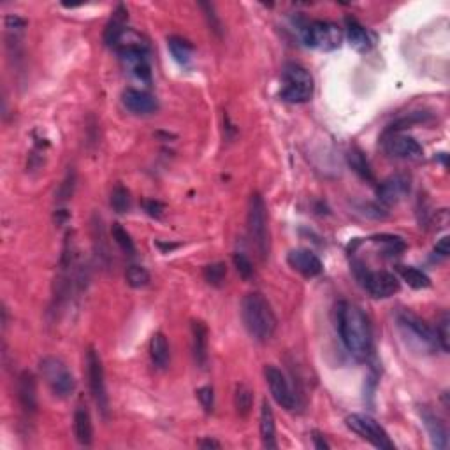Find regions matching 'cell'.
<instances>
[{
    "instance_id": "obj_1",
    "label": "cell",
    "mask_w": 450,
    "mask_h": 450,
    "mask_svg": "<svg viewBox=\"0 0 450 450\" xmlns=\"http://www.w3.org/2000/svg\"><path fill=\"white\" fill-rule=\"evenodd\" d=\"M336 322L343 345L350 356L366 361L373 352V332L368 317L357 305L342 301L336 308Z\"/></svg>"
},
{
    "instance_id": "obj_2",
    "label": "cell",
    "mask_w": 450,
    "mask_h": 450,
    "mask_svg": "<svg viewBox=\"0 0 450 450\" xmlns=\"http://www.w3.org/2000/svg\"><path fill=\"white\" fill-rule=\"evenodd\" d=\"M241 315H243L248 334L255 342L264 343L273 338L274 331H276V315H274L269 301L261 292H250L244 296L243 305H241Z\"/></svg>"
},
{
    "instance_id": "obj_3",
    "label": "cell",
    "mask_w": 450,
    "mask_h": 450,
    "mask_svg": "<svg viewBox=\"0 0 450 450\" xmlns=\"http://www.w3.org/2000/svg\"><path fill=\"white\" fill-rule=\"evenodd\" d=\"M248 236H250L252 244L257 250L259 257L262 261L269 257V230H268V210L266 203L259 192H254L248 201Z\"/></svg>"
},
{
    "instance_id": "obj_4",
    "label": "cell",
    "mask_w": 450,
    "mask_h": 450,
    "mask_svg": "<svg viewBox=\"0 0 450 450\" xmlns=\"http://www.w3.org/2000/svg\"><path fill=\"white\" fill-rule=\"evenodd\" d=\"M281 90L280 97L291 104H303L313 97L315 83H313L312 74L299 64H287L283 67V76H281Z\"/></svg>"
},
{
    "instance_id": "obj_5",
    "label": "cell",
    "mask_w": 450,
    "mask_h": 450,
    "mask_svg": "<svg viewBox=\"0 0 450 450\" xmlns=\"http://www.w3.org/2000/svg\"><path fill=\"white\" fill-rule=\"evenodd\" d=\"M398 324H400L405 338L410 339V343L419 350L431 354L438 349L437 332L422 318L417 317L415 313L403 310V312L398 313Z\"/></svg>"
},
{
    "instance_id": "obj_6",
    "label": "cell",
    "mask_w": 450,
    "mask_h": 450,
    "mask_svg": "<svg viewBox=\"0 0 450 450\" xmlns=\"http://www.w3.org/2000/svg\"><path fill=\"white\" fill-rule=\"evenodd\" d=\"M39 371L43 378L57 398H69L76 389V380L71 369L58 357L47 356L39 362Z\"/></svg>"
},
{
    "instance_id": "obj_7",
    "label": "cell",
    "mask_w": 450,
    "mask_h": 450,
    "mask_svg": "<svg viewBox=\"0 0 450 450\" xmlns=\"http://www.w3.org/2000/svg\"><path fill=\"white\" fill-rule=\"evenodd\" d=\"M343 39L342 28L331 21H310L301 27V41L308 47L331 51L339 47Z\"/></svg>"
},
{
    "instance_id": "obj_8",
    "label": "cell",
    "mask_w": 450,
    "mask_h": 450,
    "mask_svg": "<svg viewBox=\"0 0 450 450\" xmlns=\"http://www.w3.org/2000/svg\"><path fill=\"white\" fill-rule=\"evenodd\" d=\"M86 376H89L91 398H94L99 412H101L102 417H108L109 398L108 390H106L104 366H102L101 356H99V352L94 347H90V349L86 350Z\"/></svg>"
},
{
    "instance_id": "obj_9",
    "label": "cell",
    "mask_w": 450,
    "mask_h": 450,
    "mask_svg": "<svg viewBox=\"0 0 450 450\" xmlns=\"http://www.w3.org/2000/svg\"><path fill=\"white\" fill-rule=\"evenodd\" d=\"M356 276L362 287L373 296V298H390L400 291V280L389 271H369L362 264H356Z\"/></svg>"
},
{
    "instance_id": "obj_10",
    "label": "cell",
    "mask_w": 450,
    "mask_h": 450,
    "mask_svg": "<svg viewBox=\"0 0 450 450\" xmlns=\"http://www.w3.org/2000/svg\"><path fill=\"white\" fill-rule=\"evenodd\" d=\"M345 422L349 429H352L354 433L359 434L366 441H369L373 447L383 450L394 449V444L389 438V434H387V431L373 417L364 415V413H352V415L347 417Z\"/></svg>"
},
{
    "instance_id": "obj_11",
    "label": "cell",
    "mask_w": 450,
    "mask_h": 450,
    "mask_svg": "<svg viewBox=\"0 0 450 450\" xmlns=\"http://www.w3.org/2000/svg\"><path fill=\"white\" fill-rule=\"evenodd\" d=\"M264 376H266V382H268L269 386L273 400L276 401V403L283 410H288V412L294 410L296 406H298V398H296L294 390H292L291 383H288V380L285 378L283 373H281L276 366L268 364L264 368Z\"/></svg>"
},
{
    "instance_id": "obj_12",
    "label": "cell",
    "mask_w": 450,
    "mask_h": 450,
    "mask_svg": "<svg viewBox=\"0 0 450 450\" xmlns=\"http://www.w3.org/2000/svg\"><path fill=\"white\" fill-rule=\"evenodd\" d=\"M383 146H386V152L390 157H396V159L419 160L424 155L422 146L415 139L400 133H390L387 135L386 141H383Z\"/></svg>"
},
{
    "instance_id": "obj_13",
    "label": "cell",
    "mask_w": 450,
    "mask_h": 450,
    "mask_svg": "<svg viewBox=\"0 0 450 450\" xmlns=\"http://www.w3.org/2000/svg\"><path fill=\"white\" fill-rule=\"evenodd\" d=\"M410 178L405 174H394V176L387 178L378 185L376 196L378 201L386 206H394V204L401 203L406 196L410 193Z\"/></svg>"
},
{
    "instance_id": "obj_14",
    "label": "cell",
    "mask_w": 450,
    "mask_h": 450,
    "mask_svg": "<svg viewBox=\"0 0 450 450\" xmlns=\"http://www.w3.org/2000/svg\"><path fill=\"white\" fill-rule=\"evenodd\" d=\"M16 396L21 410H23L28 417L34 415V413L38 412V382H35L34 373L28 371V369L21 371L20 376H18Z\"/></svg>"
},
{
    "instance_id": "obj_15",
    "label": "cell",
    "mask_w": 450,
    "mask_h": 450,
    "mask_svg": "<svg viewBox=\"0 0 450 450\" xmlns=\"http://www.w3.org/2000/svg\"><path fill=\"white\" fill-rule=\"evenodd\" d=\"M420 419H422L424 427L431 438V444L434 449L444 450L449 447V431L444 420L429 408V406H420L419 408Z\"/></svg>"
},
{
    "instance_id": "obj_16",
    "label": "cell",
    "mask_w": 450,
    "mask_h": 450,
    "mask_svg": "<svg viewBox=\"0 0 450 450\" xmlns=\"http://www.w3.org/2000/svg\"><path fill=\"white\" fill-rule=\"evenodd\" d=\"M287 262L292 269L298 271V273H301L303 276L306 278L318 276V274L324 271L320 259H318L313 252L305 250V248H298V250L288 252Z\"/></svg>"
},
{
    "instance_id": "obj_17",
    "label": "cell",
    "mask_w": 450,
    "mask_h": 450,
    "mask_svg": "<svg viewBox=\"0 0 450 450\" xmlns=\"http://www.w3.org/2000/svg\"><path fill=\"white\" fill-rule=\"evenodd\" d=\"M122 102L134 115H152V113H155L159 109L157 99L153 95H150L148 91L135 89H127L123 91Z\"/></svg>"
},
{
    "instance_id": "obj_18",
    "label": "cell",
    "mask_w": 450,
    "mask_h": 450,
    "mask_svg": "<svg viewBox=\"0 0 450 450\" xmlns=\"http://www.w3.org/2000/svg\"><path fill=\"white\" fill-rule=\"evenodd\" d=\"M192 331V354L193 361L199 368H206L210 354H208V347H210V332H208L206 324L203 320H192L190 325Z\"/></svg>"
},
{
    "instance_id": "obj_19",
    "label": "cell",
    "mask_w": 450,
    "mask_h": 450,
    "mask_svg": "<svg viewBox=\"0 0 450 450\" xmlns=\"http://www.w3.org/2000/svg\"><path fill=\"white\" fill-rule=\"evenodd\" d=\"M127 7L123 4H120L115 11H113V16L109 18L108 25L104 28V43L108 46H118V43L122 41V38L125 35L127 28Z\"/></svg>"
},
{
    "instance_id": "obj_20",
    "label": "cell",
    "mask_w": 450,
    "mask_h": 450,
    "mask_svg": "<svg viewBox=\"0 0 450 450\" xmlns=\"http://www.w3.org/2000/svg\"><path fill=\"white\" fill-rule=\"evenodd\" d=\"M261 440L262 447L268 450H276V424H274V413L268 401H262L261 408Z\"/></svg>"
},
{
    "instance_id": "obj_21",
    "label": "cell",
    "mask_w": 450,
    "mask_h": 450,
    "mask_svg": "<svg viewBox=\"0 0 450 450\" xmlns=\"http://www.w3.org/2000/svg\"><path fill=\"white\" fill-rule=\"evenodd\" d=\"M345 30H347V39H349V45L356 51H368L371 47V38H369L368 30L354 18H347L345 20Z\"/></svg>"
},
{
    "instance_id": "obj_22",
    "label": "cell",
    "mask_w": 450,
    "mask_h": 450,
    "mask_svg": "<svg viewBox=\"0 0 450 450\" xmlns=\"http://www.w3.org/2000/svg\"><path fill=\"white\" fill-rule=\"evenodd\" d=\"M74 434L76 440L85 447H90L94 441V426H91L90 413L85 406H78L74 412Z\"/></svg>"
},
{
    "instance_id": "obj_23",
    "label": "cell",
    "mask_w": 450,
    "mask_h": 450,
    "mask_svg": "<svg viewBox=\"0 0 450 450\" xmlns=\"http://www.w3.org/2000/svg\"><path fill=\"white\" fill-rule=\"evenodd\" d=\"M150 357L159 369L167 368L169 364V343L162 332H155L150 339Z\"/></svg>"
},
{
    "instance_id": "obj_24",
    "label": "cell",
    "mask_w": 450,
    "mask_h": 450,
    "mask_svg": "<svg viewBox=\"0 0 450 450\" xmlns=\"http://www.w3.org/2000/svg\"><path fill=\"white\" fill-rule=\"evenodd\" d=\"M167 47H169L173 58L181 65V67H190V64H192L193 46L190 45L186 39L173 35V38L167 39Z\"/></svg>"
},
{
    "instance_id": "obj_25",
    "label": "cell",
    "mask_w": 450,
    "mask_h": 450,
    "mask_svg": "<svg viewBox=\"0 0 450 450\" xmlns=\"http://www.w3.org/2000/svg\"><path fill=\"white\" fill-rule=\"evenodd\" d=\"M234 406H236V412L240 417H248V413L252 412V406H254V393L248 386L240 383L236 386L234 390Z\"/></svg>"
},
{
    "instance_id": "obj_26",
    "label": "cell",
    "mask_w": 450,
    "mask_h": 450,
    "mask_svg": "<svg viewBox=\"0 0 450 450\" xmlns=\"http://www.w3.org/2000/svg\"><path fill=\"white\" fill-rule=\"evenodd\" d=\"M400 274L401 278H403V281H406V283H408L412 288H415V291L431 287V278L427 276L424 271L417 268H410V266H401Z\"/></svg>"
},
{
    "instance_id": "obj_27",
    "label": "cell",
    "mask_w": 450,
    "mask_h": 450,
    "mask_svg": "<svg viewBox=\"0 0 450 450\" xmlns=\"http://www.w3.org/2000/svg\"><path fill=\"white\" fill-rule=\"evenodd\" d=\"M347 159H349V166L352 167V169L356 171L357 174H359L362 180L373 181V171H371V167H369L368 160H366L364 153H362L361 150H357V148L350 150L349 155H347Z\"/></svg>"
},
{
    "instance_id": "obj_28",
    "label": "cell",
    "mask_w": 450,
    "mask_h": 450,
    "mask_svg": "<svg viewBox=\"0 0 450 450\" xmlns=\"http://www.w3.org/2000/svg\"><path fill=\"white\" fill-rule=\"evenodd\" d=\"M94 244H95V252H97L99 257H101L104 262H108V259L111 257V252H109L108 240H106V234H104V227H102V220L97 217L94 218Z\"/></svg>"
},
{
    "instance_id": "obj_29",
    "label": "cell",
    "mask_w": 450,
    "mask_h": 450,
    "mask_svg": "<svg viewBox=\"0 0 450 450\" xmlns=\"http://www.w3.org/2000/svg\"><path fill=\"white\" fill-rule=\"evenodd\" d=\"M111 208L116 213H127L130 208V193L123 185H116L111 192Z\"/></svg>"
},
{
    "instance_id": "obj_30",
    "label": "cell",
    "mask_w": 450,
    "mask_h": 450,
    "mask_svg": "<svg viewBox=\"0 0 450 450\" xmlns=\"http://www.w3.org/2000/svg\"><path fill=\"white\" fill-rule=\"evenodd\" d=\"M111 236H113V240L116 241V244H118V247L122 248V250L125 252L127 255H130V257H133V255L135 254V244H134L133 237H130V234L127 232V230L123 229V227L120 224H113Z\"/></svg>"
},
{
    "instance_id": "obj_31",
    "label": "cell",
    "mask_w": 450,
    "mask_h": 450,
    "mask_svg": "<svg viewBox=\"0 0 450 450\" xmlns=\"http://www.w3.org/2000/svg\"><path fill=\"white\" fill-rule=\"evenodd\" d=\"M125 280L133 288H142L150 283V273L142 266L133 264L125 271Z\"/></svg>"
},
{
    "instance_id": "obj_32",
    "label": "cell",
    "mask_w": 450,
    "mask_h": 450,
    "mask_svg": "<svg viewBox=\"0 0 450 450\" xmlns=\"http://www.w3.org/2000/svg\"><path fill=\"white\" fill-rule=\"evenodd\" d=\"M227 276V268L224 262H215L204 268V280L211 285V287H222Z\"/></svg>"
},
{
    "instance_id": "obj_33",
    "label": "cell",
    "mask_w": 450,
    "mask_h": 450,
    "mask_svg": "<svg viewBox=\"0 0 450 450\" xmlns=\"http://www.w3.org/2000/svg\"><path fill=\"white\" fill-rule=\"evenodd\" d=\"M450 317L449 313H444L441 320L438 322L437 325V339H438V347H440L444 352H449L450 350Z\"/></svg>"
},
{
    "instance_id": "obj_34",
    "label": "cell",
    "mask_w": 450,
    "mask_h": 450,
    "mask_svg": "<svg viewBox=\"0 0 450 450\" xmlns=\"http://www.w3.org/2000/svg\"><path fill=\"white\" fill-rule=\"evenodd\" d=\"M232 261H234V268H236V271L240 273V276L243 278V280H250V278L254 276V264H252V261L247 257V255L237 252V254H234Z\"/></svg>"
},
{
    "instance_id": "obj_35",
    "label": "cell",
    "mask_w": 450,
    "mask_h": 450,
    "mask_svg": "<svg viewBox=\"0 0 450 450\" xmlns=\"http://www.w3.org/2000/svg\"><path fill=\"white\" fill-rule=\"evenodd\" d=\"M197 398H199V403L201 406L204 408V412L206 413H211L215 410V390L213 387L206 386V387H201L199 390H197Z\"/></svg>"
},
{
    "instance_id": "obj_36",
    "label": "cell",
    "mask_w": 450,
    "mask_h": 450,
    "mask_svg": "<svg viewBox=\"0 0 450 450\" xmlns=\"http://www.w3.org/2000/svg\"><path fill=\"white\" fill-rule=\"evenodd\" d=\"M201 9L206 13V18H208V25H210L211 30L215 32L217 35L222 34V25H220V20H218V16L215 14V7L213 4H206V2H201L199 4Z\"/></svg>"
},
{
    "instance_id": "obj_37",
    "label": "cell",
    "mask_w": 450,
    "mask_h": 450,
    "mask_svg": "<svg viewBox=\"0 0 450 450\" xmlns=\"http://www.w3.org/2000/svg\"><path fill=\"white\" fill-rule=\"evenodd\" d=\"M74 181H76V174L74 171H71V173L65 176V180L60 185V189H58V201H67L69 197L72 196V192H74Z\"/></svg>"
},
{
    "instance_id": "obj_38",
    "label": "cell",
    "mask_w": 450,
    "mask_h": 450,
    "mask_svg": "<svg viewBox=\"0 0 450 450\" xmlns=\"http://www.w3.org/2000/svg\"><path fill=\"white\" fill-rule=\"evenodd\" d=\"M25 25H27V21L21 20L20 16H7L6 18V28L9 32H21L25 28Z\"/></svg>"
},
{
    "instance_id": "obj_39",
    "label": "cell",
    "mask_w": 450,
    "mask_h": 450,
    "mask_svg": "<svg viewBox=\"0 0 450 450\" xmlns=\"http://www.w3.org/2000/svg\"><path fill=\"white\" fill-rule=\"evenodd\" d=\"M145 210L148 211V215H152V217H160L164 211V204L159 203V201H146Z\"/></svg>"
},
{
    "instance_id": "obj_40",
    "label": "cell",
    "mask_w": 450,
    "mask_h": 450,
    "mask_svg": "<svg viewBox=\"0 0 450 450\" xmlns=\"http://www.w3.org/2000/svg\"><path fill=\"white\" fill-rule=\"evenodd\" d=\"M434 254H438L440 257H447L450 254V247H449V236H444L437 244H434Z\"/></svg>"
},
{
    "instance_id": "obj_41",
    "label": "cell",
    "mask_w": 450,
    "mask_h": 450,
    "mask_svg": "<svg viewBox=\"0 0 450 450\" xmlns=\"http://www.w3.org/2000/svg\"><path fill=\"white\" fill-rule=\"evenodd\" d=\"M313 445H315V449H318V450H329L331 449V445L327 444V441H325V438L322 437L320 433H318V431H313Z\"/></svg>"
},
{
    "instance_id": "obj_42",
    "label": "cell",
    "mask_w": 450,
    "mask_h": 450,
    "mask_svg": "<svg viewBox=\"0 0 450 450\" xmlns=\"http://www.w3.org/2000/svg\"><path fill=\"white\" fill-rule=\"evenodd\" d=\"M199 447H201V449H220L222 445L218 444V441L210 440V438H208V440H201V441H199Z\"/></svg>"
}]
</instances>
